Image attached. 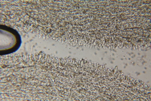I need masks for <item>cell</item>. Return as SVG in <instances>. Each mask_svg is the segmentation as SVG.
<instances>
[{
  "mask_svg": "<svg viewBox=\"0 0 151 101\" xmlns=\"http://www.w3.org/2000/svg\"><path fill=\"white\" fill-rule=\"evenodd\" d=\"M75 22H78V20H74ZM69 22H74V21H69Z\"/></svg>",
  "mask_w": 151,
  "mask_h": 101,
  "instance_id": "obj_2",
  "label": "cell"
},
{
  "mask_svg": "<svg viewBox=\"0 0 151 101\" xmlns=\"http://www.w3.org/2000/svg\"><path fill=\"white\" fill-rule=\"evenodd\" d=\"M1 27V52L7 51L6 54L15 51L21 44L17 32L8 27Z\"/></svg>",
  "mask_w": 151,
  "mask_h": 101,
  "instance_id": "obj_1",
  "label": "cell"
}]
</instances>
